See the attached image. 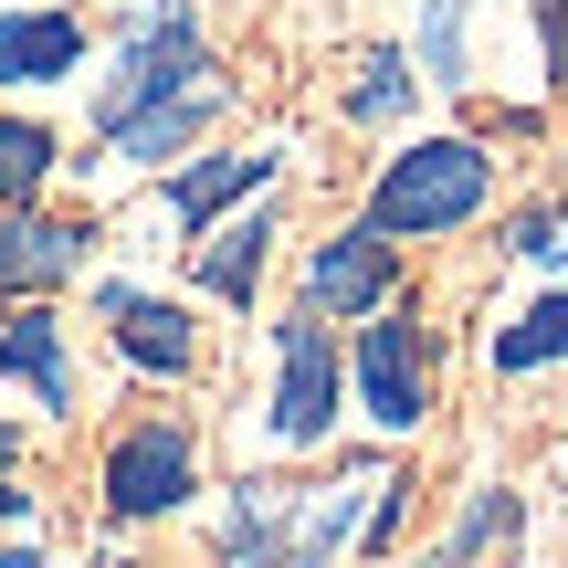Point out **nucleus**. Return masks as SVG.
<instances>
[{
    "label": "nucleus",
    "instance_id": "1",
    "mask_svg": "<svg viewBox=\"0 0 568 568\" xmlns=\"http://www.w3.org/2000/svg\"><path fill=\"white\" fill-rule=\"evenodd\" d=\"M368 495H379L368 464H347L337 485H316V495L243 474V485L222 495V516H211V568H337L358 548V527H368Z\"/></svg>",
    "mask_w": 568,
    "mask_h": 568
},
{
    "label": "nucleus",
    "instance_id": "2",
    "mask_svg": "<svg viewBox=\"0 0 568 568\" xmlns=\"http://www.w3.org/2000/svg\"><path fill=\"white\" fill-rule=\"evenodd\" d=\"M485 201H495V148L485 138H410L400 159H379L358 222L389 232V243H443V232H464Z\"/></svg>",
    "mask_w": 568,
    "mask_h": 568
},
{
    "label": "nucleus",
    "instance_id": "3",
    "mask_svg": "<svg viewBox=\"0 0 568 568\" xmlns=\"http://www.w3.org/2000/svg\"><path fill=\"white\" fill-rule=\"evenodd\" d=\"M222 63H211V32H201V11L190 0H138L126 11V32H116V53H105V74H95V138H116V126H138L148 105H169V95H190V84H211Z\"/></svg>",
    "mask_w": 568,
    "mask_h": 568
},
{
    "label": "nucleus",
    "instance_id": "4",
    "mask_svg": "<svg viewBox=\"0 0 568 568\" xmlns=\"http://www.w3.org/2000/svg\"><path fill=\"white\" fill-rule=\"evenodd\" d=\"M201 495H211L201 432H190L180 410H138L126 432H105V453H95V516L105 527H169V516H190Z\"/></svg>",
    "mask_w": 568,
    "mask_h": 568
},
{
    "label": "nucleus",
    "instance_id": "5",
    "mask_svg": "<svg viewBox=\"0 0 568 568\" xmlns=\"http://www.w3.org/2000/svg\"><path fill=\"white\" fill-rule=\"evenodd\" d=\"M432 379H443V337L422 326V305H379V316L347 326V400L379 443H410L432 422Z\"/></svg>",
    "mask_w": 568,
    "mask_h": 568
},
{
    "label": "nucleus",
    "instance_id": "6",
    "mask_svg": "<svg viewBox=\"0 0 568 568\" xmlns=\"http://www.w3.org/2000/svg\"><path fill=\"white\" fill-rule=\"evenodd\" d=\"M347 410V337L326 316H274V389H264V432L274 453H316Z\"/></svg>",
    "mask_w": 568,
    "mask_h": 568
},
{
    "label": "nucleus",
    "instance_id": "7",
    "mask_svg": "<svg viewBox=\"0 0 568 568\" xmlns=\"http://www.w3.org/2000/svg\"><path fill=\"white\" fill-rule=\"evenodd\" d=\"M295 305L326 326H358L379 305H400V243L368 222H337L326 243H305V274H295Z\"/></svg>",
    "mask_w": 568,
    "mask_h": 568
},
{
    "label": "nucleus",
    "instance_id": "8",
    "mask_svg": "<svg viewBox=\"0 0 568 568\" xmlns=\"http://www.w3.org/2000/svg\"><path fill=\"white\" fill-rule=\"evenodd\" d=\"M95 326L138 379H201V316L180 295H148L126 274H95Z\"/></svg>",
    "mask_w": 568,
    "mask_h": 568
},
{
    "label": "nucleus",
    "instance_id": "9",
    "mask_svg": "<svg viewBox=\"0 0 568 568\" xmlns=\"http://www.w3.org/2000/svg\"><path fill=\"white\" fill-rule=\"evenodd\" d=\"M95 274V222L84 211H0V295L11 305H53L63 284Z\"/></svg>",
    "mask_w": 568,
    "mask_h": 568
},
{
    "label": "nucleus",
    "instance_id": "10",
    "mask_svg": "<svg viewBox=\"0 0 568 568\" xmlns=\"http://www.w3.org/2000/svg\"><path fill=\"white\" fill-rule=\"evenodd\" d=\"M284 180V148H201V159H180L159 180V211L180 243H201L211 222H232L243 201H264V190Z\"/></svg>",
    "mask_w": 568,
    "mask_h": 568
},
{
    "label": "nucleus",
    "instance_id": "11",
    "mask_svg": "<svg viewBox=\"0 0 568 568\" xmlns=\"http://www.w3.org/2000/svg\"><path fill=\"white\" fill-rule=\"evenodd\" d=\"M232 116V74H211V84H190V95H169V105H148L138 126H116V138H95V159L84 169H180V159H201L211 148V126Z\"/></svg>",
    "mask_w": 568,
    "mask_h": 568
},
{
    "label": "nucleus",
    "instance_id": "12",
    "mask_svg": "<svg viewBox=\"0 0 568 568\" xmlns=\"http://www.w3.org/2000/svg\"><path fill=\"white\" fill-rule=\"evenodd\" d=\"M0 379L21 389V400L42 410V422H74V326L53 316V305H11L0 316Z\"/></svg>",
    "mask_w": 568,
    "mask_h": 568
},
{
    "label": "nucleus",
    "instance_id": "13",
    "mask_svg": "<svg viewBox=\"0 0 568 568\" xmlns=\"http://www.w3.org/2000/svg\"><path fill=\"white\" fill-rule=\"evenodd\" d=\"M274 243H284L274 201H243L232 222H211L201 243H190V284H201L211 305H232V316H253V305H264V264H274Z\"/></svg>",
    "mask_w": 568,
    "mask_h": 568
},
{
    "label": "nucleus",
    "instance_id": "14",
    "mask_svg": "<svg viewBox=\"0 0 568 568\" xmlns=\"http://www.w3.org/2000/svg\"><path fill=\"white\" fill-rule=\"evenodd\" d=\"M95 32H84L74 0H32V11H0V95H42V84L84 74Z\"/></svg>",
    "mask_w": 568,
    "mask_h": 568
},
{
    "label": "nucleus",
    "instance_id": "15",
    "mask_svg": "<svg viewBox=\"0 0 568 568\" xmlns=\"http://www.w3.org/2000/svg\"><path fill=\"white\" fill-rule=\"evenodd\" d=\"M53 169H63V138L21 105H0V211H32L53 190Z\"/></svg>",
    "mask_w": 568,
    "mask_h": 568
},
{
    "label": "nucleus",
    "instance_id": "16",
    "mask_svg": "<svg viewBox=\"0 0 568 568\" xmlns=\"http://www.w3.org/2000/svg\"><path fill=\"white\" fill-rule=\"evenodd\" d=\"M410 95H422V63H410L400 42H379V53L347 74L337 116H347V126H400V116H410Z\"/></svg>",
    "mask_w": 568,
    "mask_h": 568
},
{
    "label": "nucleus",
    "instance_id": "17",
    "mask_svg": "<svg viewBox=\"0 0 568 568\" xmlns=\"http://www.w3.org/2000/svg\"><path fill=\"white\" fill-rule=\"evenodd\" d=\"M558 358H568V284H548L527 316L495 326V368H506V379H537V368H558Z\"/></svg>",
    "mask_w": 568,
    "mask_h": 568
},
{
    "label": "nucleus",
    "instance_id": "18",
    "mask_svg": "<svg viewBox=\"0 0 568 568\" xmlns=\"http://www.w3.org/2000/svg\"><path fill=\"white\" fill-rule=\"evenodd\" d=\"M506 537H516V495H495V485H485L464 516H453V537H443V548H432L422 568H474L485 548H506Z\"/></svg>",
    "mask_w": 568,
    "mask_h": 568
},
{
    "label": "nucleus",
    "instance_id": "19",
    "mask_svg": "<svg viewBox=\"0 0 568 568\" xmlns=\"http://www.w3.org/2000/svg\"><path fill=\"white\" fill-rule=\"evenodd\" d=\"M422 74H432V84H474V42H464V0H432V21H422Z\"/></svg>",
    "mask_w": 568,
    "mask_h": 568
},
{
    "label": "nucleus",
    "instance_id": "20",
    "mask_svg": "<svg viewBox=\"0 0 568 568\" xmlns=\"http://www.w3.org/2000/svg\"><path fill=\"white\" fill-rule=\"evenodd\" d=\"M21 453H32V432H21V422H0V537H21V527H32V485H21Z\"/></svg>",
    "mask_w": 568,
    "mask_h": 568
},
{
    "label": "nucleus",
    "instance_id": "21",
    "mask_svg": "<svg viewBox=\"0 0 568 568\" xmlns=\"http://www.w3.org/2000/svg\"><path fill=\"white\" fill-rule=\"evenodd\" d=\"M537 11V42H548V84L568 95V0H527Z\"/></svg>",
    "mask_w": 568,
    "mask_h": 568
},
{
    "label": "nucleus",
    "instance_id": "22",
    "mask_svg": "<svg viewBox=\"0 0 568 568\" xmlns=\"http://www.w3.org/2000/svg\"><path fill=\"white\" fill-rule=\"evenodd\" d=\"M0 568H53V558H42L32 537H0Z\"/></svg>",
    "mask_w": 568,
    "mask_h": 568
},
{
    "label": "nucleus",
    "instance_id": "23",
    "mask_svg": "<svg viewBox=\"0 0 568 568\" xmlns=\"http://www.w3.org/2000/svg\"><path fill=\"white\" fill-rule=\"evenodd\" d=\"M84 568H138V558H126V548H95V558H84Z\"/></svg>",
    "mask_w": 568,
    "mask_h": 568
},
{
    "label": "nucleus",
    "instance_id": "24",
    "mask_svg": "<svg viewBox=\"0 0 568 568\" xmlns=\"http://www.w3.org/2000/svg\"><path fill=\"white\" fill-rule=\"evenodd\" d=\"M548 264H568V222H558V243H548Z\"/></svg>",
    "mask_w": 568,
    "mask_h": 568
},
{
    "label": "nucleus",
    "instance_id": "25",
    "mask_svg": "<svg viewBox=\"0 0 568 568\" xmlns=\"http://www.w3.org/2000/svg\"><path fill=\"white\" fill-rule=\"evenodd\" d=\"M0 316H11V295H0Z\"/></svg>",
    "mask_w": 568,
    "mask_h": 568
}]
</instances>
